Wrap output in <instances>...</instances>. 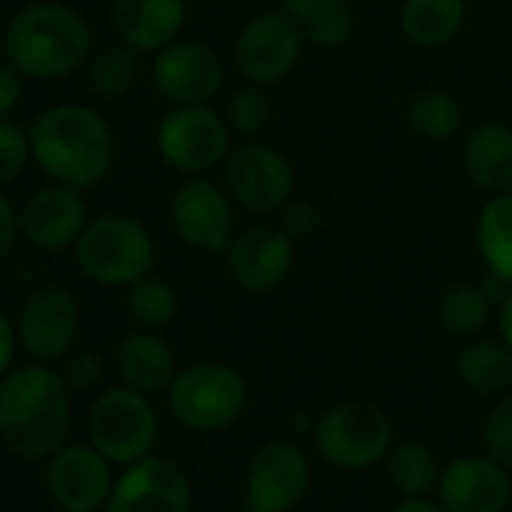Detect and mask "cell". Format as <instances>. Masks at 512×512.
<instances>
[{
  "label": "cell",
  "instance_id": "cell-36",
  "mask_svg": "<svg viewBox=\"0 0 512 512\" xmlns=\"http://www.w3.org/2000/svg\"><path fill=\"white\" fill-rule=\"evenodd\" d=\"M61 374L73 392H91L106 377V359L97 350H70L61 359Z\"/></svg>",
  "mask_w": 512,
  "mask_h": 512
},
{
  "label": "cell",
  "instance_id": "cell-21",
  "mask_svg": "<svg viewBox=\"0 0 512 512\" xmlns=\"http://www.w3.org/2000/svg\"><path fill=\"white\" fill-rule=\"evenodd\" d=\"M109 25L121 43L151 58L184 34L187 0H109Z\"/></svg>",
  "mask_w": 512,
  "mask_h": 512
},
{
  "label": "cell",
  "instance_id": "cell-3",
  "mask_svg": "<svg viewBox=\"0 0 512 512\" xmlns=\"http://www.w3.org/2000/svg\"><path fill=\"white\" fill-rule=\"evenodd\" d=\"M94 49L91 22L61 0H37L7 22L4 55L34 82H61L82 73Z\"/></svg>",
  "mask_w": 512,
  "mask_h": 512
},
{
  "label": "cell",
  "instance_id": "cell-4",
  "mask_svg": "<svg viewBox=\"0 0 512 512\" xmlns=\"http://www.w3.org/2000/svg\"><path fill=\"white\" fill-rule=\"evenodd\" d=\"M76 269L97 287L127 290L157 266V241L151 229L127 211L94 214L79 235Z\"/></svg>",
  "mask_w": 512,
  "mask_h": 512
},
{
  "label": "cell",
  "instance_id": "cell-11",
  "mask_svg": "<svg viewBox=\"0 0 512 512\" xmlns=\"http://www.w3.org/2000/svg\"><path fill=\"white\" fill-rule=\"evenodd\" d=\"M160 419L148 395L130 386H112L97 395L88 410V440L112 464L130 467L151 455Z\"/></svg>",
  "mask_w": 512,
  "mask_h": 512
},
{
  "label": "cell",
  "instance_id": "cell-39",
  "mask_svg": "<svg viewBox=\"0 0 512 512\" xmlns=\"http://www.w3.org/2000/svg\"><path fill=\"white\" fill-rule=\"evenodd\" d=\"M25 76L10 64L0 61V118H13V112L25 100Z\"/></svg>",
  "mask_w": 512,
  "mask_h": 512
},
{
  "label": "cell",
  "instance_id": "cell-35",
  "mask_svg": "<svg viewBox=\"0 0 512 512\" xmlns=\"http://www.w3.org/2000/svg\"><path fill=\"white\" fill-rule=\"evenodd\" d=\"M275 220L284 226V232L299 244V241H308L314 238L320 229H323V208L314 202V199H305V196H293L278 214Z\"/></svg>",
  "mask_w": 512,
  "mask_h": 512
},
{
  "label": "cell",
  "instance_id": "cell-42",
  "mask_svg": "<svg viewBox=\"0 0 512 512\" xmlns=\"http://www.w3.org/2000/svg\"><path fill=\"white\" fill-rule=\"evenodd\" d=\"M386 512H446V509L437 500H428V497H401Z\"/></svg>",
  "mask_w": 512,
  "mask_h": 512
},
{
  "label": "cell",
  "instance_id": "cell-26",
  "mask_svg": "<svg viewBox=\"0 0 512 512\" xmlns=\"http://www.w3.org/2000/svg\"><path fill=\"white\" fill-rule=\"evenodd\" d=\"M440 473L443 467H440L437 452L431 449V443L419 437L395 440L389 455L383 458L386 485L398 497H428L431 491H437Z\"/></svg>",
  "mask_w": 512,
  "mask_h": 512
},
{
  "label": "cell",
  "instance_id": "cell-25",
  "mask_svg": "<svg viewBox=\"0 0 512 512\" xmlns=\"http://www.w3.org/2000/svg\"><path fill=\"white\" fill-rule=\"evenodd\" d=\"M473 247L485 272L512 287V190L485 196L473 220Z\"/></svg>",
  "mask_w": 512,
  "mask_h": 512
},
{
  "label": "cell",
  "instance_id": "cell-28",
  "mask_svg": "<svg viewBox=\"0 0 512 512\" xmlns=\"http://www.w3.org/2000/svg\"><path fill=\"white\" fill-rule=\"evenodd\" d=\"M497 308L488 302L479 284H452L440 293L434 305V323L437 329L452 341H470L479 338L488 323L494 320Z\"/></svg>",
  "mask_w": 512,
  "mask_h": 512
},
{
  "label": "cell",
  "instance_id": "cell-17",
  "mask_svg": "<svg viewBox=\"0 0 512 512\" xmlns=\"http://www.w3.org/2000/svg\"><path fill=\"white\" fill-rule=\"evenodd\" d=\"M43 485L61 512H97L115 488L112 461L91 443H67L46 458Z\"/></svg>",
  "mask_w": 512,
  "mask_h": 512
},
{
  "label": "cell",
  "instance_id": "cell-14",
  "mask_svg": "<svg viewBox=\"0 0 512 512\" xmlns=\"http://www.w3.org/2000/svg\"><path fill=\"white\" fill-rule=\"evenodd\" d=\"M311 458L296 440L260 443L244 467V503L250 512H293L311 491Z\"/></svg>",
  "mask_w": 512,
  "mask_h": 512
},
{
  "label": "cell",
  "instance_id": "cell-22",
  "mask_svg": "<svg viewBox=\"0 0 512 512\" xmlns=\"http://www.w3.org/2000/svg\"><path fill=\"white\" fill-rule=\"evenodd\" d=\"M115 374L121 386H130L148 398L166 395L178 374L175 350L163 338V332L133 329L115 347Z\"/></svg>",
  "mask_w": 512,
  "mask_h": 512
},
{
  "label": "cell",
  "instance_id": "cell-8",
  "mask_svg": "<svg viewBox=\"0 0 512 512\" xmlns=\"http://www.w3.org/2000/svg\"><path fill=\"white\" fill-rule=\"evenodd\" d=\"M154 145L160 160L178 172L181 178L190 175H211L229 157L235 136L223 118V109L214 103L205 106H172L157 121Z\"/></svg>",
  "mask_w": 512,
  "mask_h": 512
},
{
  "label": "cell",
  "instance_id": "cell-12",
  "mask_svg": "<svg viewBox=\"0 0 512 512\" xmlns=\"http://www.w3.org/2000/svg\"><path fill=\"white\" fill-rule=\"evenodd\" d=\"M226 76L223 55L211 43L190 37H178L148 61L151 91L166 109L214 103L226 88Z\"/></svg>",
  "mask_w": 512,
  "mask_h": 512
},
{
  "label": "cell",
  "instance_id": "cell-29",
  "mask_svg": "<svg viewBox=\"0 0 512 512\" xmlns=\"http://www.w3.org/2000/svg\"><path fill=\"white\" fill-rule=\"evenodd\" d=\"M404 124L422 142H452L464 133V106L446 88H422L407 100Z\"/></svg>",
  "mask_w": 512,
  "mask_h": 512
},
{
  "label": "cell",
  "instance_id": "cell-20",
  "mask_svg": "<svg viewBox=\"0 0 512 512\" xmlns=\"http://www.w3.org/2000/svg\"><path fill=\"white\" fill-rule=\"evenodd\" d=\"M458 166L470 187L485 196L512 190V124L482 118L461 133Z\"/></svg>",
  "mask_w": 512,
  "mask_h": 512
},
{
  "label": "cell",
  "instance_id": "cell-44",
  "mask_svg": "<svg viewBox=\"0 0 512 512\" xmlns=\"http://www.w3.org/2000/svg\"><path fill=\"white\" fill-rule=\"evenodd\" d=\"M4 37H7V25L0 22V55H4Z\"/></svg>",
  "mask_w": 512,
  "mask_h": 512
},
{
  "label": "cell",
  "instance_id": "cell-45",
  "mask_svg": "<svg viewBox=\"0 0 512 512\" xmlns=\"http://www.w3.org/2000/svg\"><path fill=\"white\" fill-rule=\"evenodd\" d=\"M202 4H211V7H223V4H232V0H202Z\"/></svg>",
  "mask_w": 512,
  "mask_h": 512
},
{
  "label": "cell",
  "instance_id": "cell-30",
  "mask_svg": "<svg viewBox=\"0 0 512 512\" xmlns=\"http://www.w3.org/2000/svg\"><path fill=\"white\" fill-rule=\"evenodd\" d=\"M178 308H181V299H178L175 284L154 272L133 281L124 290V314L133 323V329L166 332L178 320Z\"/></svg>",
  "mask_w": 512,
  "mask_h": 512
},
{
  "label": "cell",
  "instance_id": "cell-23",
  "mask_svg": "<svg viewBox=\"0 0 512 512\" xmlns=\"http://www.w3.org/2000/svg\"><path fill=\"white\" fill-rule=\"evenodd\" d=\"M470 19L467 0H401L398 31L401 37L422 52H437L452 46Z\"/></svg>",
  "mask_w": 512,
  "mask_h": 512
},
{
  "label": "cell",
  "instance_id": "cell-19",
  "mask_svg": "<svg viewBox=\"0 0 512 512\" xmlns=\"http://www.w3.org/2000/svg\"><path fill=\"white\" fill-rule=\"evenodd\" d=\"M437 503L446 512H506L512 503V470L488 452L461 455L443 467Z\"/></svg>",
  "mask_w": 512,
  "mask_h": 512
},
{
  "label": "cell",
  "instance_id": "cell-24",
  "mask_svg": "<svg viewBox=\"0 0 512 512\" xmlns=\"http://www.w3.org/2000/svg\"><path fill=\"white\" fill-rule=\"evenodd\" d=\"M458 383L479 398H500L512 389V350L497 338H470L452 359Z\"/></svg>",
  "mask_w": 512,
  "mask_h": 512
},
{
  "label": "cell",
  "instance_id": "cell-33",
  "mask_svg": "<svg viewBox=\"0 0 512 512\" xmlns=\"http://www.w3.org/2000/svg\"><path fill=\"white\" fill-rule=\"evenodd\" d=\"M482 446L494 461L512 470V389L494 398L482 425Z\"/></svg>",
  "mask_w": 512,
  "mask_h": 512
},
{
  "label": "cell",
  "instance_id": "cell-46",
  "mask_svg": "<svg viewBox=\"0 0 512 512\" xmlns=\"http://www.w3.org/2000/svg\"><path fill=\"white\" fill-rule=\"evenodd\" d=\"M506 512H512V509H506Z\"/></svg>",
  "mask_w": 512,
  "mask_h": 512
},
{
  "label": "cell",
  "instance_id": "cell-10",
  "mask_svg": "<svg viewBox=\"0 0 512 512\" xmlns=\"http://www.w3.org/2000/svg\"><path fill=\"white\" fill-rule=\"evenodd\" d=\"M169 226L175 238L202 256H223L238 232V205L220 178L190 175L169 196Z\"/></svg>",
  "mask_w": 512,
  "mask_h": 512
},
{
  "label": "cell",
  "instance_id": "cell-2",
  "mask_svg": "<svg viewBox=\"0 0 512 512\" xmlns=\"http://www.w3.org/2000/svg\"><path fill=\"white\" fill-rule=\"evenodd\" d=\"M73 389L46 362L13 365L0 380V440L19 458L46 461L70 443Z\"/></svg>",
  "mask_w": 512,
  "mask_h": 512
},
{
  "label": "cell",
  "instance_id": "cell-9",
  "mask_svg": "<svg viewBox=\"0 0 512 512\" xmlns=\"http://www.w3.org/2000/svg\"><path fill=\"white\" fill-rule=\"evenodd\" d=\"M317 452L341 470H368L383 464L395 443L389 413L368 401H341L320 413L314 431Z\"/></svg>",
  "mask_w": 512,
  "mask_h": 512
},
{
  "label": "cell",
  "instance_id": "cell-6",
  "mask_svg": "<svg viewBox=\"0 0 512 512\" xmlns=\"http://www.w3.org/2000/svg\"><path fill=\"white\" fill-rule=\"evenodd\" d=\"M220 181L241 214L275 217L296 196V163L266 139L235 142L220 166Z\"/></svg>",
  "mask_w": 512,
  "mask_h": 512
},
{
  "label": "cell",
  "instance_id": "cell-40",
  "mask_svg": "<svg viewBox=\"0 0 512 512\" xmlns=\"http://www.w3.org/2000/svg\"><path fill=\"white\" fill-rule=\"evenodd\" d=\"M16 347H19V332L13 317L0 308V380L10 374V368L16 365Z\"/></svg>",
  "mask_w": 512,
  "mask_h": 512
},
{
  "label": "cell",
  "instance_id": "cell-27",
  "mask_svg": "<svg viewBox=\"0 0 512 512\" xmlns=\"http://www.w3.org/2000/svg\"><path fill=\"white\" fill-rule=\"evenodd\" d=\"M142 52H136L133 46L115 40V43H106V46H97L94 55L88 58L82 76H85V85L94 97L100 100H121L127 97L139 79H142Z\"/></svg>",
  "mask_w": 512,
  "mask_h": 512
},
{
  "label": "cell",
  "instance_id": "cell-38",
  "mask_svg": "<svg viewBox=\"0 0 512 512\" xmlns=\"http://www.w3.org/2000/svg\"><path fill=\"white\" fill-rule=\"evenodd\" d=\"M278 7L290 13L299 25H311L335 10L353 7V0H278Z\"/></svg>",
  "mask_w": 512,
  "mask_h": 512
},
{
  "label": "cell",
  "instance_id": "cell-7",
  "mask_svg": "<svg viewBox=\"0 0 512 512\" xmlns=\"http://www.w3.org/2000/svg\"><path fill=\"white\" fill-rule=\"evenodd\" d=\"M305 49L308 40L302 25L290 13L275 7L253 13L238 28V34L232 37L229 58L241 82L275 88L296 73L305 58Z\"/></svg>",
  "mask_w": 512,
  "mask_h": 512
},
{
  "label": "cell",
  "instance_id": "cell-37",
  "mask_svg": "<svg viewBox=\"0 0 512 512\" xmlns=\"http://www.w3.org/2000/svg\"><path fill=\"white\" fill-rule=\"evenodd\" d=\"M22 241L19 229V208L7 196V190H0V266L10 263V256H16V247Z\"/></svg>",
  "mask_w": 512,
  "mask_h": 512
},
{
  "label": "cell",
  "instance_id": "cell-5",
  "mask_svg": "<svg viewBox=\"0 0 512 512\" xmlns=\"http://www.w3.org/2000/svg\"><path fill=\"white\" fill-rule=\"evenodd\" d=\"M250 401L247 377L220 359H202L178 368L166 389V407L172 419L193 434H214L241 419Z\"/></svg>",
  "mask_w": 512,
  "mask_h": 512
},
{
  "label": "cell",
  "instance_id": "cell-15",
  "mask_svg": "<svg viewBox=\"0 0 512 512\" xmlns=\"http://www.w3.org/2000/svg\"><path fill=\"white\" fill-rule=\"evenodd\" d=\"M19 347L34 359L55 365L76 350L82 332L79 296L64 284H40L28 293L16 317Z\"/></svg>",
  "mask_w": 512,
  "mask_h": 512
},
{
  "label": "cell",
  "instance_id": "cell-18",
  "mask_svg": "<svg viewBox=\"0 0 512 512\" xmlns=\"http://www.w3.org/2000/svg\"><path fill=\"white\" fill-rule=\"evenodd\" d=\"M106 512H193L190 476L181 464L148 455L115 479Z\"/></svg>",
  "mask_w": 512,
  "mask_h": 512
},
{
  "label": "cell",
  "instance_id": "cell-13",
  "mask_svg": "<svg viewBox=\"0 0 512 512\" xmlns=\"http://www.w3.org/2000/svg\"><path fill=\"white\" fill-rule=\"evenodd\" d=\"M223 266L235 290L247 296H272L296 269V241L278 220L256 217L238 226L223 253Z\"/></svg>",
  "mask_w": 512,
  "mask_h": 512
},
{
  "label": "cell",
  "instance_id": "cell-43",
  "mask_svg": "<svg viewBox=\"0 0 512 512\" xmlns=\"http://www.w3.org/2000/svg\"><path fill=\"white\" fill-rule=\"evenodd\" d=\"M317 419H320V416H314L311 410H296V413H290L287 428H290V434H296V437H305V434H311V437H314V431H317Z\"/></svg>",
  "mask_w": 512,
  "mask_h": 512
},
{
  "label": "cell",
  "instance_id": "cell-31",
  "mask_svg": "<svg viewBox=\"0 0 512 512\" xmlns=\"http://www.w3.org/2000/svg\"><path fill=\"white\" fill-rule=\"evenodd\" d=\"M223 118L235 136V142H256L266 139L272 121H275V103L272 88L241 82L235 91H229L223 103Z\"/></svg>",
  "mask_w": 512,
  "mask_h": 512
},
{
  "label": "cell",
  "instance_id": "cell-1",
  "mask_svg": "<svg viewBox=\"0 0 512 512\" xmlns=\"http://www.w3.org/2000/svg\"><path fill=\"white\" fill-rule=\"evenodd\" d=\"M31 154L49 181L76 190L100 187L118 163V133L109 118L88 103H58L31 124Z\"/></svg>",
  "mask_w": 512,
  "mask_h": 512
},
{
  "label": "cell",
  "instance_id": "cell-34",
  "mask_svg": "<svg viewBox=\"0 0 512 512\" xmlns=\"http://www.w3.org/2000/svg\"><path fill=\"white\" fill-rule=\"evenodd\" d=\"M302 31H305L308 46H314L320 52H338V49L350 46V40L356 37V10L353 7L335 10L311 25H302Z\"/></svg>",
  "mask_w": 512,
  "mask_h": 512
},
{
  "label": "cell",
  "instance_id": "cell-16",
  "mask_svg": "<svg viewBox=\"0 0 512 512\" xmlns=\"http://www.w3.org/2000/svg\"><path fill=\"white\" fill-rule=\"evenodd\" d=\"M91 217L94 214L85 199V190L49 181L46 187L28 193V199L19 205L22 241L37 253L73 250Z\"/></svg>",
  "mask_w": 512,
  "mask_h": 512
},
{
  "label": "cell",
  "instance_id": "cell-41",
  "mask_svg": "<svg viewBox=\"0 0 512 512\" xmlns=\"http://www.w3.org/2000/svg\"><path fill=\"white\" fill-rule=\"evenodd\" d=\"M494 323H497V338L512 350V290H509V296L503 299V305L497 308Z\"/></svg>",
  "mask_w": 512,
  "mask_h": 512
},
{
  "label": "cell",
  "instance_id": "cell-32",
  "mask_svg": "<svg viewBox=\"0 0 512 512\" xmlns=\"http://www.w3.org/2000/svg\"><path fill=\"white\" fill-rule=\"evenodd\" d=\"M34 160L31 154V133L13 118H0V190L16 184L28 163Z\"/></svg>",
  "mask_w": 512,
  "mask_h": 512
}]
</instances>
